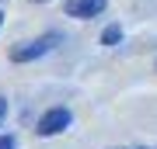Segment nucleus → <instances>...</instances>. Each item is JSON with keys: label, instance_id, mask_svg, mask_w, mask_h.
<instances>
[{"label": "nucleus", "instance_id": "nucleus-8", "mask_svg": "<svg viewBox=\"0 0 157 149\" xmlns=\"http://www.w3.org/2000/svg\"><path fill=\"white\" fill-rule=\"evenodd\" d=\"M0 24H4V14H0Z\"/></svg>", "mask_w": 157, "mask_h": 149}, {"label": "nucleus", "instance_id": "nucleus-4", "mask_svg": "<svg viewBox=\"0 0 157 149\" xmlns=\"http://www.w3.org/2000/svg\"><path fill=\"white\" fill-rule=\"evenodd\" d=\"M119 38H122V28H119V24L105 28V35H101V42H105V45H119Z\"/></svg>", "mask_w": 157, "mask_h": 149}, {"label": "nucleus", "instance_id": "nucleus-3", "mask_svg": "<svg viewBox=\"0 0 157 149\" xmlns=\"http://www.w3.org/2000/svg\"><path fill=\"white\" fill-rule=\"evenodd\" d=\"M108 7V0H67V14L70 17H98L101 11Z\"/></svg>", "mask_w": 157, "mask_h": 149}, {"label": "nucleus", "instance_id": "nucleus-5", "mask_svg": "<svg viewBox=\"0 0 157 149\" xmlns=\"http://www.w3.org/2000/svg\"><path fill=\"white\" fill-rule=\"evenodd\" d=\"M0 149H14V139L11 135H0Z\"/></svg>", "mask_w": 157, "mask_h": 149}, {"label": "nucleus", "instance_id": "nucleus-6", "mask_svg": "<svg viewBox=\"0 0 157 149\" xmlns=\"http://www.w3.org/2000/svg\"><path fill=\"white\" fill-rule=\"evenodd\" d=\"M4 118H7V101L0 97V122H4Z\"/></svg>", "mask_w": 157, "mask_h": 149}, {"label": "nucleus", "instance_id": "nucleus-1", "mask_svg": "<svg viewBox=\"0 0 157 149\" xmlns=\"http://www.w3.org/2000/svg\"><path fill=\"white\" fill-rule=\"evenodd\" d=\"M56 42H59V35H45V38L25 42V45H17V49H11V59L14 62H32V59H39V55H45Z\"/></svg>", "mask_w": 157, "mask_h": 149}, {"label": "nucleus", "instance_id": "nucleus-7", "mask_svg": "<svg viewBox=\"0 0 157 149\" xmlns=\"http://www.w3.org/2000/svg\"><path fill=\"white\" fill-rule=\"evenodd\" d=\"M32 4H49V0H32Z\"/></svg>", "mask_w": 157, "mask_h": 149}, {"label": "nucleus", "instance_id": "nucleus-2", "mask_svg": "<svg viewBox=\"0 0 157 149\" xmlns=\"http://www.w3.org/2000/svg\"><path fill=\"white\" fill-rule=\"evenodd\" d=\"M70 122H73V115L67 108H52V111H45L39 118V128H35V132L39 135H59L63 128H70Z\"/></svg>", "mask_w": 157, "mask_h": 149}]
</instances>
